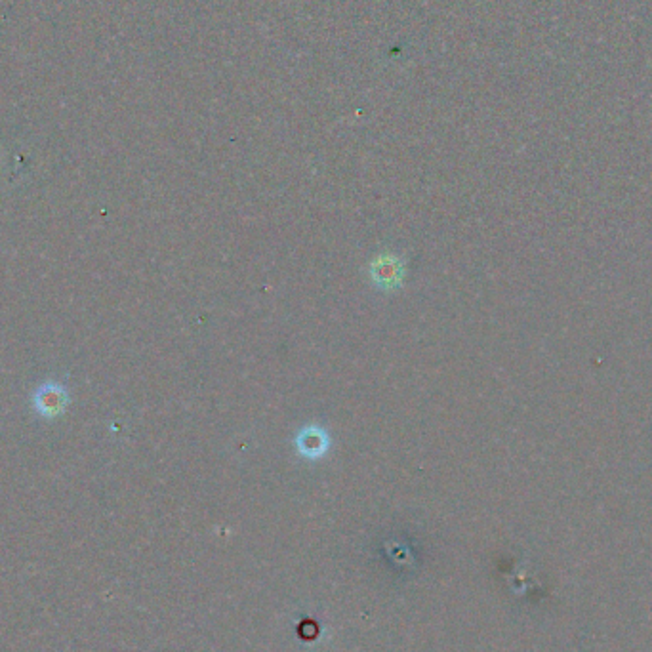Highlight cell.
Returning a JSON list of instances; mask_svg holds the SVG:
<instances>
[{
	"label": "cell",
	"instance_id": "1",
	"mask_svg": "<svg viewBox=\"0 0 652 652\" xmlns=\"http://www.w3.org/2000/svg\"><path fill=\"white\" fill-rule=\"evenodd\" d=\"M33 407L42 418H58L69 407V393L62 384L46 382L33 393Z\"/></svg>",
	"mask_w": 652,
	"mask_h": 652
},
{
	"label": "cell",
	"instance_id": "2",
	"mask_svg": "<svg viewBox=\"0 0 652 652\" xmlns=\"http://www.w3.org/2000/svg\"><path fill=\"white\" fill-rule=\"evenodd\" d=\"M372 283L380 286L382 290H393L403 285V273L405 264L395 254H382L372 267Z\"/></svg>",
	"mask_w": 652,
	"mask_h": 652
},
{
	"label": "cell",
	"instance_id": "3",
	"mask_svg": "<svg viewBox=\"0 0 652 652\" xmlns=\"http://www.w3.org/2000/svg\"><path fill=\"white\" fill-rule=\"evenodd\" d=\"M296 450L307 460H319L330 449V437L319 426H307L294 439Z\"/></svg>",
	"mask_w": 652,
	"mask_h": 652
}]
</instances>
